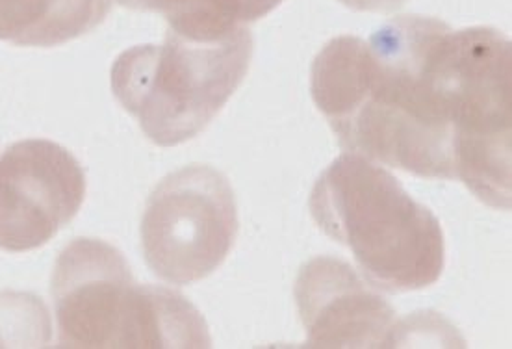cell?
<instances>
[{
	"label": "cell",
	"instance_id": "cell-8",
	"mask_svg": "<svg viewBox=\"0 0 512 349\" xmlns=\"http://www.w3.org/2000/svg\"><path fill=\"white\" fill-rule=\"evenodd\" d=\"M114 0H0V41L58 47L104 23Z\"/></svg>",
	"mask_w": 512,
	"mask_h": 349
},
{
	"label": "cell",
	"instance_id": "cell-7",
	"mask_svg": "<svg viewBox=\"0 0 512 349\" xmlns=\"http://www.w3.org/2000/svg\"><path fill=\"white\" fill-rule=\"evenodd\" d=\"M295 301L307 331L305 348H392L394 307L346 260L316 257L303 264Z\"/></svg>",
	"mask_w": 512,
	"mask_h": 349
},
{
	"label": "cell",
	"instance_id": "cell-1",
	"mask_svg": "<svg viewBox=\"0 0 512 349\" xmlns=\"http://www.w3.org/2000/svg\"><path fill=\"white\" fill-rule=\"evenodd\" d=\"M310 90L347 153L464 182L481 203L511 210L512 45L500 30L401 15L370 41L331 39Z\"/></svg>",
	"mask_w": 512,
	"mask_h": 349
},
{
	"label": "cell",
	"instance_id": "cell-6",
	"mask_svg": "<svg viewBox=\"0 0 512 349\" xmlns=\"http://www.w3.org/2000/svg\"><path fill=\"white\" fill-rule=\"evenodd\" d=\"M86 197L77 158L51 140H23L0 156V249L26 253L75 220Z\"/></svg>",
	"mask_w": 512,
	"mask_h": 349
},
{
	"label": "cell",
	"instance_id": "cell-4",
	"mask_svg": "<svg viewBox=\"0 0 512 349\" xmlns=\"http://www.w3.org/2000/svg\"><path fill=\"white\" fill-rule=\"evenodd\" d=\"M253 58L247 26L199 43L167 30L164 45H138L117 56L112 91L141 130L160 147L201 134L240 88Z\"/></svg>",
	"mask_w": 512,
	"mask_h": 349
},
{
	"label": "cell",
	"instance_id": "cell-10",
	"mask_svg": "<svg viewBox=\"0 0 512 349\" xmlns=\"http://www.w3.org/2000/svg\"><path fill=\"white\" fill-rule=\"evenodd\" d=\"M340 2L355 12L388 13L399 10L407 0H340Z\"/></svg>",
	"mask_w": 512,
	"mask_h": 349
},
{
	"label": "cell",
	"instance_id": "cell-2",
	"mask_svg": "<svg viewBox=\"0 0 512 349\" xmlns=\"http://www.w3.org/2000/svg\"><path fill=\"white\" fill-rule=\"evenodd\" d=\"M308 205L321 231L353 253L377 290H423L442 277L440 221L370 158L347 151L338 156L318 177Z\"/></svg>",
	"mask_w": 512,
	"mask_h": 349
},
{
	"label": "cell",
	"instance_id": "cell-3",
	"mask_svg": "<svg viewBox=\"0 0 512 349\" xmlns=\"http://www.w3.org/2000/svg\"><path fill=\"white\" fill-rule=\"evenodd\" d=\"M62 348H210L201 312L167 286L134 281L125 255L97 238L65 247L52 272Z\"/></svg>",
	"mask_w": 512,
	"mask_h": 349
},
{
	"label": "cell",
	"instance_id": "cell-9",
	"mask_svg": "<svg viewBox=\"0 0 512 349\" xmlns=\"http://www.w3.org/2000/svg\"><path fill=\"white\" fill-rule=\"evenodd\" d=\"M117 4L162 13L180 38L210 43L273 12L282 0H116Z\"/></svg>",
	"mask_w": 512,
	"mask_h": 349
},
{
	"label": "cell",
	"instance_id": "cell-5",
	"mask_svg": "<svg viewBox=\"0 0 512 349\" xmlns=\"http://www.w3.org/2000/svg\"><path fill=\"white\" fill-rule=\"evenodd\" d=\"M141 249L151 272L169 285H192L218 270L238 234L229 179L193 164L169 173L149 195L141 218Z\"/></svg>",
	"mask_w": 512,
	"mask_h": 349
}]
</instances>
